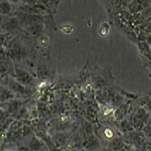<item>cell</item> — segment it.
<instances>
[{"mask_svg":"<svg viewBox=\"0 0 151 151\" xmlns=\"http://www.w3.org/2000/svg\"><path fill=\"white\" fill-rule=\"evenodd\" d=\"M21 24L20 19L17 16H4L0 26L1 33H12L19 28Z\"/></svg>","mask_w":151,"mask_h":151,"instance_id":"cell-1","label":"cell"},{"mask_svg":"<svg viewBox=\"0 0 151 151\" xmlns=\"http://www.w3.org/2000/svg\"><path fill=\"white\" fill-rule=\"evenodd\" d=\"M21 12L31 14V15H37L43 17L48 13V10L45 6H43L41 4H35V5H27V4H22L19 7Z\"/></svg>","mask_w":151,"mask_h":151,"instance_id":"cell-2","label":"cell"},{"mask_svg":"<svg viewBox=\"0 0 151 151\" xmlns=\"http://www.w3.org/2000/svg\"><path fill=\"white\" fill-rule=\"evenodd\" d=\"M15 73H16V80L23 85L26 87H31L35 85V80L29 73H27L23 69H20V68H17Z\"/></svg>","mask_w":151,"mask_h":151,"instance_id":"cell-3","label":"cell"},{"mask_svg":"<svg viewBox=\"0 0 151 151\" xmlns=\"http://www.w3.org/2000/svg\"><path fill=\"white\" fill-rule=\"evenodd\" d=\"M17 17L20 19L21 24H24L27 26L34 24H37V23H42L43 21V17L37 16V15H31V14H26L21 11Z\"/></svg>","mask_w":151,"mask_h":151,"instance_id":"cell-4","label":"cell"},{"mask_svg":"<svg viewBox=\"0 0 151 151\" xmlns=\"http://www.w3.org/2000/svg\"><path fill=\"white\" fill-rule=\"evenodd\" d=\"M8 88L14 93L24 94L26 92V86L23 85L19 81H17V80H14V79L8 80Z\"/></svg>","mask_w":151,"mask_h":151,"instance_id":"cell-5","label":"cell"},{"mask_svg":"<svg viewBox=\"0 0 151 151\" xmlns=\"http://www.w3.org/2000/svg\"><path fill=\"white\" fill-rule=\"evenodd\" d=\"M27 31L29 32L30 35L38 37L41 35H43L44 24H43V23H37V24H31L29 26H27Z\"/></svg>","mask_w":151,"mask_h":151,"instance_id":"cell-6","label":"cell"},{"mask_svg":"<svg viewBox=\"0 0 151 151\" xmlns=\"http://www.w3.org/2000/svg\"><path fill=\"white\" fill-rule=\"evenodd\" d=\"M13 11V4L7 0H0V15L9 16Z\"/></svg>","mask_w":151,"mask_h":151,"instance_id":"cell-7","label":"cell"},{"mask_svg":"<svg viewBox=\"0 0 151 151\" xmlns=\"http://www.w3.org/2000/svg\"><path fill=\"white\" fill-rule=\"evenodd\" d=\"M9 88L6 87H0V102H4L8 100L14 99L15 95Z\"/></svg>","mask_w":151,"mask_h":151,"instance_id":"cell-8","label":"cell"},{"mask_svg":"<svg viewBox=\"0 0 151 151\" xmlns=\"http://www.w3.org/2000/svg\"><path fill=\"white\" fill-rule=\"evenodd\" d=\"M38 43L41 46L43 47H47L49 45V43H50V40L48 38L47 35H41L40 36H38Z\"/></svg>","mask_w":151,"mask_h":151,"instance_id":"cell-9","label":"cell"},{"mask_svg":"<svg viewBox=\"0 0 151 151\" xmlns=\"http://www.w3.org/2000/svg\"><path fill=\"white\" fill-rule=\"evenodd\" d=\"M104 132V136L105 138L108 139H113V132L111 129H106L105 130H103Z\"/></svg>","mask_w":151,"mask_h":151,"instance_id":"cell-10","label":"cell"},{"mask_svg":"<svg viewBox=\"0 0 151 151\" xmlns=\"http://www.w3.org/2000/svg\"><path fill=\"white\" fill-rule=\"evenodd\" d=\"M37 3L38 4H41V5H43V6H48L49 3H50V0H36Z\"/></svg>","mask_w":151,"mask_h":151,"instance_id":"cell-11","label":"cell"},{"mask_svg":"<svg viewBox=\"0 0 151 151\" xmlns=\"http://www.w3.org/2000/svg\"><path fill=\"white\" fill-rule=\"evenodd\" d=\"M7 1H9L13 5H19L24 2V0H7Z\"/></svg>","mask_w":151,"mask_h":151,"instance_id":"cell-12","label":"cell"},{"mask_svg":"<svg viewBox=\"0 0 151 151\" xmlns=\"http://www.w3.org/2000/svg\"><path fill=\"white\" fill-rule=\"evenodd\" d=\"M6 151H17V150H16V149H7Z\"/></svg>","mask_w":151,"mask_h":151,"instance_id":"cell-13","label":"cell"},{"mask_svg":"<svg viewBox=\"0 0 151 151\" xmlns=\"http://www.w3.org/2000/svg\"><path fill=\"white\" fill-rule=\"evenodd\" d=\"M81 151H86V150H81Z\"/></svg>","mask_w":151,"mask_h":151,"instance_id":"cell-14","label":"cell"}]
</instances>
